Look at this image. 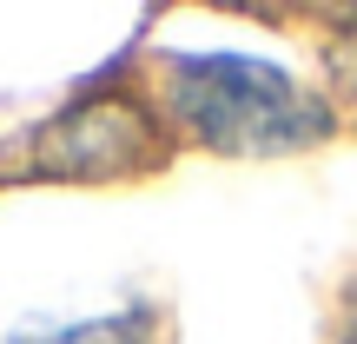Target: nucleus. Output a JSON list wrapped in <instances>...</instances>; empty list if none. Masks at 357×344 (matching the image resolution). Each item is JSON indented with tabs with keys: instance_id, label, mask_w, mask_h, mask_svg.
<instances>
[{
	"instance_id": "f257e3e1",
	"label": "nucleus",
	"mask_w": 357,
	"mask_h": 344,
	"mask_svg": "<svg viewBox=\"0 0 357 344\" xmlns=\"http://www.w3.org/2000/svg\"><path fill=\"white\" fill-rule=\"evenodd\" d=\"M166 126L218 159H298L337 140V106L324 87L258 53H172L159 80Z\"/></svg>"
},
{
	"instance_id": "f03ea898",
	"label": "nucleus",
	"mask_w": 357,
	"mask_h": 344,
	"mask_svg": "<svg viewBox=\"0 0 357 344\" xmlns=\"http://www.w3.org/2000/svg\"><path fill=\"white\" fill-rule=\"evenodd\" d=\"M172 153V126L139 100L100 80L73 93L53 119L13 133L0 153V179H47V186H113V179L159 172Z\"/></svg>"
},
{
	"instance_id": "20e7f679",
	"label": "nucleus",
	"mask_w": 357,
	"mask_h": 344,
	"mask_svg": "<svg viewBox=\"0 0 357 344\" xmlns=\"http://www.w3.org/2000/svg\"><path fill=\"white\" fill-rule=\"evenodd\" d=\"M324 73H331V106L357 113V13H344V33L324 47Z\"/></svg>"
},
{
	"instance_id": "39448f33",
	"label": "nucleus",
	"mask_w": 357,
	"mask_h": 344,
	"mask_svg": "<svg viewBox=\"0 0 357 344\" xmlns=\"http://www.w3.org/2000/svg\"><path fill=\"white\" fill-rule=\"evenodd\" d=\"M331 344H357V278L344 285V298H337V338Z\"/></svg>"
},
{
	"instance_id": "7ed1b4c3",
	"label": "nucleus",
	"mask_w": 357,
	"mask_h": 344,
	"mask_svg": "<svg viewBox=\"0 0 357 344\" xmlns=\"http://www.w3.org/2000/svg\"><path fill=\"white\" fill-rule=\"evenodd\" d=\"M7 344H153V311H106V318H73V324H26Z\"/></svg>"
}]
</instances>
